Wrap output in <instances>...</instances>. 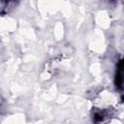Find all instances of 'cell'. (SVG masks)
I'll return each instance as SVG.
<instances>
[{"label": "cell", "mask_w": 124, "mask_h": 124, "mask_svg": "<svg viewBox=\"0 0 124 124\" xmlns=\"http://www.w3.org/2000/svg\"><path fill=\"white\" fill-rule=\"evenodd\" d=\"M122 60L119 61V64H118V71H117V74H116V77H115V83H116V86L118 88H121V85H122Z\"/></svg>", "instance_id": "6da1fadb"}]
</instances>
